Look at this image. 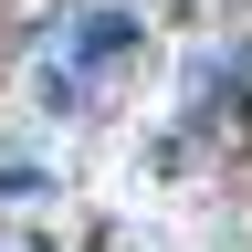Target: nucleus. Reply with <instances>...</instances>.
Here are the masks:
<instances>
[{
	"label": "nucleus",
	"instance_id": "1",
	"mask_svg": "<svg viewBox=\"0 0 252 252\" xmlns=\"http://www.w3.org/2000/svg\"><path fill=\"white\" fill-rule=\"evenodd\" d=\"M137 42V21L126 11H84V32H74V63H105V53H126Z\"/></svg>",
	"mask_w": 252,
	"mask_h": 252
}]
</instances>
